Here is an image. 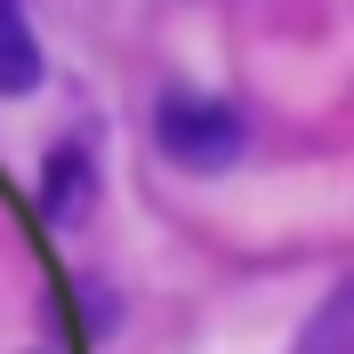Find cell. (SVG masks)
<instances>
[{"label": "cell", "mask_w": 354, "mask_h": 354, "mask_svg": "<svg viewBox=\"0 0 354 354\" xmlns=\"http://www.w3.org/2000/svg\"><path fill=\"white\" fill-rule=\"evenodd\" d=\"M153 137H161V153L177 161V169H225V161L242 153V113L225 105V97H194V88H169L153 113Z\"/></svg>", "instance_id": "cell-1"}, {"label": "cell", "mask_w": 354, "mask_h": 354, "mask_svg": "<svg viewBox=\"0 0 354 354\" xmlns=\"http://www.w3.org/2000/svg\"><path fill=\"white\" fill-rule=\"evenodd\" d=\"M41 218L48 225H81L88 218V153L81 145H57L41 161Z\"/></svg>", "instance_id": "cell-2"}, {"label": "cell", "mask_w": 354, "mask_h": 354, "mask_svg": "<svg viewBox=\"0 0 354 354\" xmlns=\"http://www.w3.org/2000/svg\"><path fill=\"white\" fill-rule=\"evenodd\" d=\"M41 88V41L24 0H0V97H32Z\"/></svg>", "instance_id": "cell-3"}]
</instances>
